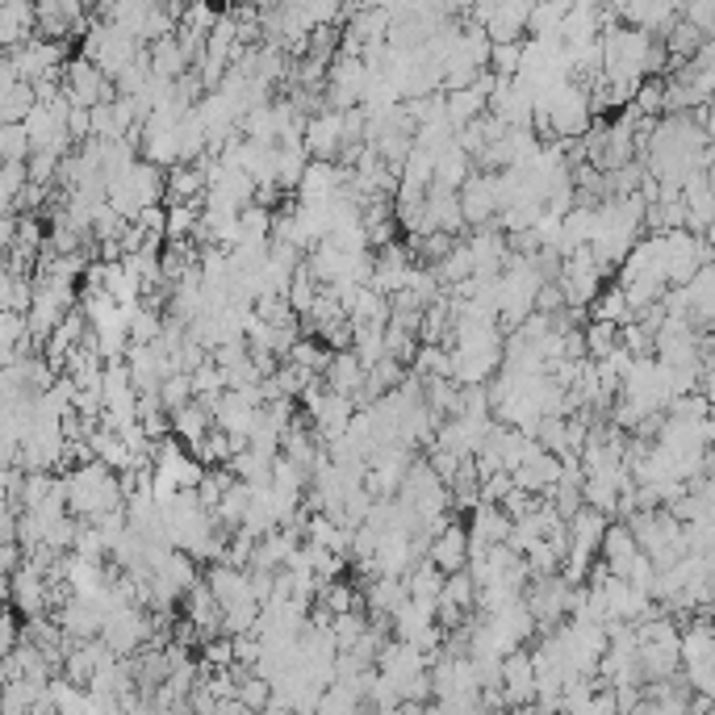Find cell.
<instances>
[{
	"label": "cell",
	"mask_w": 715,
	"mask_h": 715,
	"mask_svg": "<svg viewBox=\"0 0 715 715\" xmlns=\"http://www.w3.org/2000/svg\"><path fill=\"white\" fill-rule=\"evenodd\" d=\"M427 565L439 570L444 577L464 573V565H469V532L457 527V523H448V527L427 544Z\"/></svg>",
	"instance_id": "2"
},
{
	"label": "cell",
	"mask_w": 715,
	"mask_h": 715,
	"mask_svg": "<svg viewBox=\"0 0 715 715\" xmlns=\"http://www.w3.org/2000/svg\"><path fill=\"white\" fill-rule=\"evenodd\" d=\"M582 344H586V360H607L615 347H620V327L611 322H590L582 331Z\"/></svg>",
	"instance_id": "7"
},
{
	"label": "cell",
	"mask_w": 715,
	"mask_h": 715,
	"mask_svg": "<svg viewBox=\"0 0 715 715\" xmlns=\"http://www.w3.org/2000/svg\"><path fill=\"white\" fill-rule=\"evenodd\" d=\"M168 431L176 435V444H184V448H193L201 435H209L214 423H209V414L201 410L197 401H189V406H180L168 414Z\"/></svg>",
	"instance_id": "4"
},
{
	"label": "cell",
	"mask_w": 715,
	"mask_h": 715,
	"mask_svg": "<svg viewBox=\"0 0 715 715\" xmlns=\"http://www.w3.org/2000/svg\"><path fill=\"white\" fill-rule=\"evenodd\" d=\"M29 155L26 130L22 126H0V164H22Z\"/></svg>",
	"instance_id": "9"
},
{
	"label": "cell",
	"mask_w": 715,
	"mask_h": 715,
	"mask_svg": "<svg viewBox=\"0 0 715 715\" xmlns=\"http://www.w3.org/2000/svg\"><path fill=\"white\" fill-rule=\"evenodd\" d=\"M243 715H252V712H243Z\"/></svg>",
	"instance_id": "10"
},
{
	"label": "cell",
	"mask_w": 715,
	"mask_h": 715,
	"mask_svg": "<svg viewBox=\"0 0 715 715\" xmlns=\"http://www.w3.org/2000/svg\"><path fill=\"white\" fill-rule=\"evenodd\" d=\"M322 385L327 394H340V398H356L365 390V365L352 356V352H335L331 365L322 369Z\"/></svg>",
	"instance_id": "3"
},
{
	"label": "cell",
	"mask_w": 715,
	"mask_h": 715,
	"mask_svg": "<svg viewBox=\"0 0 715 715\" xmlns=\"http://www.w3.org/2000/svg\"><path fill=\"white\" fill-rule=\"evenodd\" d=\"M498 690H502V699H507L511 712L536 703V674H532V657L523 649L502 657V665H498Z\"/></svg>",
	"instance_id": "1"
},
{
	"label": "cell",
	"mask_w": 715,
	"mask_h": 715,
	"mask_svg": "<svg viewBox=\"0 0 715 715\" xmlns=\"http://www.w3.org/2000/svg\"><path fill=\"white\" fill-rule=\"evenodd\" d=\"M507 536H511V519L502 515L498 507H477V511H473V532H469V540L494 548V544H507Z\"/></svg>",
	"instance_id": "5"
},
{
	"label": "cell",
	"mask_w": 715,
	"mask_h": 715,
	"mask_svg": "<svg viewBox=\"0 0 715 715\" xmlns=\"http://www.w3.org/2000/svg\"><path fill=\"white\" fill-rule=\"evenodd\" d=\"M590 322H611V327H624V322H631L628 302H624V289L620 285L599 289V297L590 302Z\"/></svg>",
	"instance_id": "6"
},
{
	"label": "cell",
	"mask_w": 715,
	"mask_h": 715,
	"mask_svg": "<svg viewBox=\"0 0 715 715\" xmlns=\"http://www.w3.org/2000/svg\"><path fill=\"white\" fill-rule=\"evenodd\" d=\"M234 699L243 703V712L259 715L264 707H268V699H272V682H264V678H256V674H247V678L239 682V690H234Z\"/></svg>",
	"instance_id": "8"
}]
</instances>
